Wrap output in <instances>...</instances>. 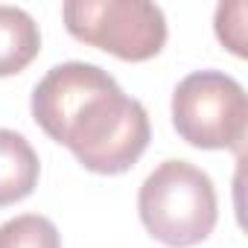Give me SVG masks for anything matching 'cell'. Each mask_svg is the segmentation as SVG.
I'll use <instances>...</instances> for the list:
<instances>
[{"label":"cell","mask_w":248,"mask_h":248,"mask_svg":"<svg viewBox=\"0 0 248 248\" xmlns=\"http://www.w3.org/2000/svg\"><path fill=\"white\" fill-rule=\"evenodd\" d=\"M41 175V164L30 140L12 129H0V207L27 199Z\"/></svg>","instance_id":"cell-5"},{"label":"cell","mask_w":248,"mask_h":248,"mask_svg":"<svg viewBox=\"0 0 248 248\" xmlns=\"http://www.w3.org/2000/svg\"><path fill=\"white\" fill-rule=\"evenodd\" d=\"M30 108L44 135L67 146L96 175L132 170L152 138L146 108L91 62H64L47 70Z\"/></svg>","instance_id":"cell-1"},{"label":"cell","mask_w":248,"mask_h":248,"mask_svg":"<svg viewBox=\"0 0 248 248\" xmlns=\"http://www.w3.org/2000/svg\"><path fill=\"white\" fill-rule=\"evenodd\" d=\"M216 35L239 59H245V3H219L216 9Z\"/></svg>","instance_id":"cell-8"},{"label":"cell","mask_w":248,"mask_h":248,"mask_svg":"<svg viewBox=\"0 0 248 248\" xmlns=\"http://www.w3.org/2000/svg\"><path fill=\"white\" fill-rule=\"evenodd\" d=\"M248 99L222 70H196L172 93V126L196 149H239L245 140Z\"/></svg>","instance_id":"cell-4"},{"label":"cell","mask_w":248,"mask_h":248,"mask_svg":"<svg viewBox=\"0 0 248 248\" xmlns=\"http://www.w3.org/2000/svg\"><path fill=\"white\" fill-rule=\"evenodd\" d=\"M41 53V32L30 12L0 6V79L15 76Z\"/></svg>","instance_id":"cell-6"},{"label":"cell","mask_w":248,"mask_h":248,"mask_svg":"<svg viewBox=\"0 0 248 248\" xmlns=\"http://www.w3.org/2000/svg\"><path fill=\"white\" fill-rule=\"evenodd\" d=\"M138 210L143 228L170 248L204 242L219 219L210 175L187 161H164L155 167L140 184Z\"/></svg>","instance_id":"cell-2"},{"label":"cell","mask_w":248,"mask_h":248,"mask_svg":"<svg viewBox=\"0 0 248 248\" xmlns=\"http://www.w3.org/2000/svg\"><path fill=\"white\" fill-rule=\"evenodd\" d=\"M67 32L123 62H146L167 44V18L149 0H67Z\"/></svg>","instance_id":"cell-3"},{"label":"cell","mask_w":248,"mask_h":248,"mask_svg":"<svg viewBox=\"0 0 248 248\" xmlns=\"http://www.w3.org/2000/svg\"><path fill=\"white\" fill-rule=\"evenodd\" d=\"M0 248H62V233L47 216L24 213L0 225Z\"/></svg>","instance_id":"cell-7"}]
</instances>
